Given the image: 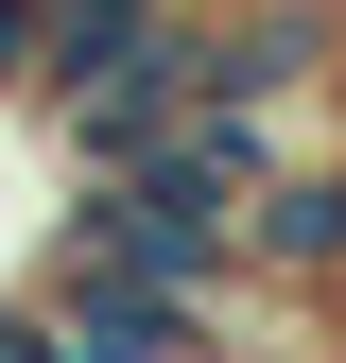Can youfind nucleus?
Instances as JSON below:
<instances>
[{"label": "nucleus", "mask_w": 346, "mask_h": 363, "mask_svg": "<svg viewBox=\"0 0 346 363\" xmlns=\"http://www.w3.org/2000/svg\"><path fill=\"white\" fill-rule=\"evenodd\" d=\"M35 277H139V294H225L242 277V191H208L191 156H139V173H69Z\"/></svg>", "instance_id": "nucleus-1"}, {"label": "nucleus", "mask_w": 346, "mask_h": 363, "mask_svg": "<svg viewBox=\"0 0 346 363\" xmlns=\"http://www.w3.org/2000/svg\"><path fill=\"white\" fill-rule=\"evenodd\" d=\"M242 277H260V294H329V311H346V139L277 156V173L242 191Z\"/></svg>", "instance_id": "nucleus-2"}, {"label": "nucleus", "mask_w": 346, "mask_h": 363, "mask_svg": "<svg viewBox=\"0 0 346 363\" xmlns=\"http://www.w3.org/2000/svg\"><path fill=\"white\" fill-rule=\"evenodd\" d=\"M35 104V0H0V121Z\"/></svg>", "instance_id": "nucleus-3"}]
</instances>
